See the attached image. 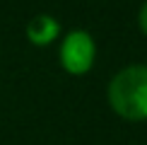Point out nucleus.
Returning a JSON list of instances; mask_svg holds the SVG:
<instances>
[{
	"label": "nucleus",
	"instance_id": "f257e3e1",
	"mask_svg": "<svg viewBox=\"0 0 147 145\" xmlns=\"http://www.w3.org/2000/svg\"><path fill=\"white\" fill-rule=\"evenodd\" d=\"M106 97L121 119L147 121V65H128L118 70L109 82Z\"/></svg>",
	"mask_w": 147,
	"mask_h": 145
},
{
	"label": "nucleus",
	"instance_id": "f03ea898",
	"mask_svg": "<svg viewBox=\"0 0 147 145\" xmlns=\"http://www.w3.org/2000/svg\"><path fill=\"white\" fill-rule=\"evenodd\" d=\"M94 39L82 32V29H75L63 39V46H60V65H63L68 72L72 75H82L87 72L92 65H94Z\"/></svg>",
	"mask_w": 147,
	"mask_h": 145
},
{
	"label": "nucleus",
	"instance_id": "20e7f679",
	"mask_svg": "<svg viewBox=\"0 0 147 145\" xmlns=\"http://www.w3.org/2000/svg\"><path fill=\"white\" fill-rule=\"evenodd\" d=\"M138 22H140V29L147 34V0L142 3V7H140V15H138Z\"/></svg>",
	"mask_w": 147,
	"mask_h": 145
},
{
	"label": "nucleus",
	"instance_id": "7ed1b4c3",
	"mask_svg": "<svg viewBox=\"0 0 147 145\" xmlns=\"http://www.w3.org/2000/svg\"><path fill=\"white\" fill-rule=\"evenodd\" d=\"M58 32H60V24H58V20H53L51 15H39V17H34V20L29 22V27H27L29 41L36 44V46L51 44V41L58 36Z\"/></svg>",
	"mask_w": 147,
	"mask_h": 145
}]
</instances>
